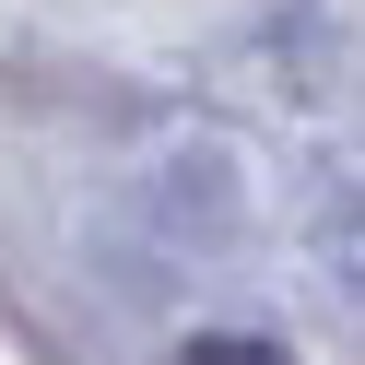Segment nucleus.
Returning a JSON list of instances; mask_svg holds the SVG:
<instances>
[{"instance_id":"nucleus-1","label":"nucleus","mask_w":365,"mask_h":365,"mask_svg":"<svg viewBox=\"0 0 365 365\" xmlns=\"http://www.w3.org/2000/svg\"><path fill=\"white\" fill-rule=\"evenodd\" d=\"M177 365H271V341H236V330H212V341H189Z\"/></svg>"}]
</instances>
